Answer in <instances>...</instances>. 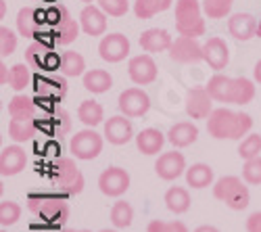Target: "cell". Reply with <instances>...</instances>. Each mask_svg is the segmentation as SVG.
<instances>
[{"instance_id":"obj_34","label":"cell","mask_w":261,"mask_h":232,"mask_svg":"<svg viewBox=\"0 0 261 232\" xmlns=\"http://www.w3.org/2000/svg\"><path fill=\"white\" fill-rule=\"evenodd\" d=\"M134 220V209L127 201H117L111 207V224L115 228H127Z\"/></svg>"},{"instance_id":"obj_44","label":"cell","mask_w":261,"mask_h":232,"mask_svg":"<svg viewBox=\"0 0 261 232\" xmlns=\"http://www.w3.org/2000/svg\"><path fill=\"white\" fill-rule=\"evenodd\" d=\"M146 232H169V222L163 220H150L146 226Z\"/></svg>"},{"instance_id":"obj_38","label":"cell","mask_w":261,"mask_h":232,"mask_svg":"<svg viewBox=\"0 0 261 232\" xmlns=\"http://www.w3.org/2000/svg\"><path fill=\"white\" fill-rule=\"evenodd\" d=\"M19 218H21V207L15 201H3L0 203V224H3V228L17 224Z\"/></svg>"},{"instance_id":"obj_19","label":"cell","mask_w":261,"mask_h":232,"mask_svg":"<svg viewBox=\"0 0 261 232\" xmlns=\"http://www.w3.org/2000/svg\"><path fill=\"white\" fill-rule=\"evenodd\" d=\"M257 28H259V23L251 13H236L228 19V32L238 42H249L251 38H255Z\"/></svg>"},{"instance_id":"obj_30","label":"cell","mask_w":261,"mask_h":232,"mask_svg":"<svg viewBox=\"0 0 261 232\" xmlns=\"http://www.w3.org/2000/svg\"><path fill=\"white\" fill-rule=\"evenodd\" d=\"M59 71L67 78H77V75H84L86 73V61L80 53L75 50H65L61 55V67Z\"/></svg>"},{"instance_id":"obj_24","label":"cell","mask_w":261,"mask_h":232,"mask_svg":"<svg viewBox=\"0 0 261 232\" xmlns=\"http://www.w3.org/2000/svg\"><path fill=\"white\" fill-rule=\"evenodd\" d=\"M209 94L213 96V100L217 102H230L232 105V92H234V78H228L224 73L217 71L209 82H207V86Z\"/></svg>"},{"instance_id":"obj_20","label":"cell","mask_w":261,"mask_h":232,"mask_svg":"<svg viewBox=\"0 0 261 232\" xmlns=\"http://www.w3.org/2000/svg\"><path fill=\"white\" fill-rule=\"evenodd\" d=\"M80 25L82 32L88 36H102L107 32V13L100 7L88 5L80 13Z\"/></svg>"},{"instance_id":"obj_50","label":"cell","mask_w":261,"mask_h":232,"mask_svg":"<svg viewBox=\"0 0 261 232\" xmlns=\"http://www.w3.org/2000/svg\"><path fill=\"white\" fill-rule=\"evenodd\" d=\"M82 3H88V5H92V3H98V0H82Z\"/></svg>"},{"instance_id":"obj_51","label":"cell","mask_w":261,"mask_h":232,"mask_svg":"<svg viewBox=\"0 0 261 232\" xmlns=\"http://www.w3.org/2000/svg\"><path fill=\"white\" fill-rule=\"evenodd\" d=\"M257 36L261 38V21H259V28H257Z\"/></svg>"},{"instance_id":"obj_31","label":"cell","mask_w":261,"mask_h":232,"mask_svg":"<svg viewBox=\"0 0 261 232\" xmlns=\"http://www.w3.org/2000/svg\"><path fill=\"white\" fill-rule=\"evenodd\" d=\"M173 0H136L134 3V13L138 19H150L157 13H163L171 7Z\"/></svg>"},{"instance_id":"obj_23","label":"cell","mask_w":261,"mask_h":232,"mask_svg":"<svg viewBox=\"0 0 261 232\" xmlns=\"http://www.w3.org/2000/svg\"><path fill=\"white\" fill-rule=\"evenodd\" d=\"M165 140V134L157 128H146L136 134V146L142 155H159Z\"/></svg>"},{"instance_id":"obj_36","label":"cell","mask_w":261,"mask_h":232,"mask_svg":"<svg viewBox=\"0 0 261 232\" xmlns=\"http://www.w3.org/2000/svg\"><path fill=\"white\" fill-rule=\"evenodd\" d=\"M261 153V134H247L241 144H238V157L241 159H253Z\"/></svg>"},{"instance_id":"obj_32","label":"cell","mask_w":261,"mask_h":232,"mask_svg":"<svg viewBox=\"0 0 261 232\" xmlns=\"http://www.w3.org/2000/svg\"><path fill=\"white\" fill-rule=\"evenodd\" d=\"M255 98V84L249 78H234L232 105H249Z\"/></svg>"},{"instance_id":"obj_54","label":"cell","mask_w":261,"mask_h":232,"mask_svg":"<svg viewBox=\"0 0 261 232\" xmlns=\"http://www.w3.org/2000/svg\"><path fill=\"white\" fill-rule=\"evenodd\" d=\"M3 232H7V230H3Z\"/></svg>"},{"instance_id":"obj_39","label":"cell","mask_w":261,"mask_h":232,"mask_svg":"<svg viewBox=\"0 0 261 232\" xmlns=\"http://www.w3.org/2000/svg\"><path fill=\"white\" fill-rule=\"evenodd\" d=\"M243 180H245L247 184H251V186L261 184V157H253V159H247V161H245Z\"/></svg>"},{"instance_id":"obj_26","label":"cell","mask_w":261,"mask_h":232,"mask_svg":"<svg viewBox=\"0 0 261 232\" xmlns=\"http://www.w3.org/2000/svg\"><path fill=\"white\" fill-rule=\"evenodd\" d=\"M113 78L105 69H90L84 73V88L92 94H102L107 90H111Z\"/></svg>"},{"instance_id":"obj_16","label":"cell","mask_w":261,"mask_h":232,"mask_svg":"<svg viewBox=\"0 0 261 232\" xmlns=\"http://www.w3.org/2000/svg\"><path fill=\"white\" fill-rule=\"evenodd\" d=\"M155 172L161 180H167V182L178 180L182 174H186V159L178 151L163 153V155H159V159L155 163Z\"/></svg>"},{"instance_id":"obj_7","label":"cell","mask_w":261,"mask_h":232,"mask_svg":"<svg viewBox=\"0 0 261 232\" xmlns=\"http://www.w3.org/2000/svg\"><path fill=\"white\" fill-rule=\"evenodd\" d=\"M102 144H105V134H98L94 128H86L71 136L69 151L75 159L92 161L102 153Z\"/></svg>"},{"instance_id":"obj_40","label":"cell","mask_w":261,"mask_h":232,"mask_svg":"<svg viewBox=\"0 0 261 232\" xmlns=\"http://www.w3.org/2000/svg\"><path fill=\"white\" fill-rule=\"evenodd\" d=\"M15 48H17V36H15V32L13 30H9V28H0V57H11L13 53H15Z\"/></svg>"},{"instance_id":"obj_9","label":"cell","mask_w":261,"mask_h":232,"mask_svg":"<svg viewBox=\"0 0 261 232\" xmlns=\"http://www.w3.org/2000/svg\"><path fill=\"white\" fill-rule=\"evenodd\" d=\"M117 107L127 117H142L150 109V98L142 88H127L119 94Z\"/></svg>"},{"instance_id":"obj_11","label":"cell","mask_w":261,"mask_h":232,"mask_svg":"<svg viewBox=\"0 0 261 232\" xmlns=\"http://www.w3.org/2000/svg\"><path fill=\"white\" fill-rule=\"evenodd\" d=\"M169 59L176 63H199L203 61V44H199L197 38L180 36L173 40V44L169 46Z\"/></svg>"},{"instance_id":"obj_22","label":"cell","mask_w":261,"mask_h":232,"mask_svg":"<svg viewBox=\"0 0 261 232\" xmlns=\"http://www.w3.org/2000/svg\"><path fill=\"white\" fill-rule=\"evenodd\" d=\"M197 138H199V128L190 121L173 123L167 132V140L176 146V149H186V146L197 142Z\"/></svg>"},{"instance_id":"obj_53","label":"cell","mask_w":261,"mask_h":232,"mask_svg":"<svg viewBox=\"0 0 261 232\" xmlns=\"http://www.w3.org/2000/svg\"><path fill=\"white\" fill-rule=\"evenodd\" d=\"M100 232H117V230H109V228H105V230H100Z\"/></svg>"},{"instance_id":"obj_1","label":"cell","mask_w":261,"mask_h":232,"mask_svg":"<svg viewBox=\"0 0 261 232\" xmlns=\"http://www.w3.org/2000/svg\"><path fill=\"white\" fill-rule=\"evenodd\" d=\"M253 128V117L249 113H236L232 109H213L207 117V132L217 140H241Z\"/></svg>"},{"instance_id":"obj_5","label":"cell","mask_w":261,"mask_h":232,"mask_svg":"<svg viewBox=\"0 0 261 232\" xmlns=\"http://www.w3.org/2000/svg\"><path fill=\"white\" fill-rule=\"evenodd\" d=\"M213 197L217 201L226 203V207L234 209V212H243L251 203L249 188L243 184L241 178L236 176H224L213 184Z\"/></svg>"},{"instance_id":"obj_28","label":"cell","mask_w":261,"mask_h":232,"mask_svg":"<svg viewBox=\"0 0 261 232\" xmlns=\"http://www.w3.org/2000/svg\"><path fill=\"white\" fill-rule=\"evenodd\" d=\"M186 184L190 188H197V191L211 186L213 184V170H211V165H207V163H194V165H190L186 170Z\"/></svg>"},{"instance_id":"obj_21","label":"cell","mask_w":261,"mask_h":232,"mask_svg":"<svg viewBox=\"0 0 261 232\" xmlns=\"http://www.w3.org/2000/svg\"><path fill=\"white\" fill-rule=\"evenodd\" d=\"M138 42L144 53H163V50H169V46L173 44L169 32L159 30V28H150V30L142 32Z\"/></svg>"},{"instance_id":"obj_27","label":"cell","mask_w":261,"mask_h":232,"mask_svg":"<svg viewBox=\"0 0 261 232\" xmlns=\"http://www.w3.org/2000/svg\"><path fill=\"white\" fill-rule=\"evenodd\" d=\"M190 193L186 191L184 186H171L167 188V193H165V205L171 214H186L188 209H190Z\"/></svg>"},{"instance_id":"obj_8","label":"cell","mask_w":261,"mask_h":232,"mask_svg":"<svg viewBox=\"0 0 261 232\" xmlns=\"http://www.w3.org/2000/svg\"><path fill=\"white\" fill-rule=\"evenodd\" d=\"M98 188L105 197H121L129 188V174L123 167H107V170L98 176Z\"/></svg>"},{"instance_id":"obj_12","label":"cell","mask_w":261,"mask_h":232,"mask_svg":"<svg viewBox=\"0 0 261 232\" xmlns=\"http://www.w3.org/2000/svg\"><path fill=\"white\" fill-rule=\"evenodd\" d=\"M98 55L107 63H119V61H123L129 55V40H127V36H123L119 32L102 36L100 44H98Z\"/></svg>"},{"instance_id":"obj_37","label":"cell","mask_w":261,"mask_h":232,"mask_svg":"<svg viewBox=\"0 0 261 232\" xmlns=\"http://www.w3.org/2000/svg\"><path fill=\"white\" fill-rule=\"evenodd\" d=\"M234 0H203V13L209 19H224L232 11Z\"/></svg>"},{"instance_id":"obj_18","label":"cell","mask_w":261,"mask_h":232,"mask_svg":"<svg viewBox=\"0 0 261 232\" xmlns=\"http://www.w3.org/2000/svg\"><path fill=\"white\" fill-rule=\"evenodd\" d=\"M28 163V155L25 149H21L19 142L17 144H9L0 153V174L3 176H17L19 172L25 170Z\"/></svg>"},{"instance_id":"obj_2","label":"cell","mask_w":261,"mask_h":232,"mask_svg":"<svg viewBox=\"0 0 261 232\" xmlns=\"http://www.w3.org/2000/svg\"><path fill=\"white\" fill-rule=\"evenodd\" d=\"M44 21H46V28H53L55 44L59 46H67L71 42H75L82 30V25L63 5H53L50 9H44Z\"/></svg>"},{"instance_id":"obj_4","label":"cell","mask_w":261,"mask_h":232,"mask_svg":"<svg viewBox=\"0 0 261 232\" xmlns=\"http://www.w3.org/2000/svg\"><path fill=\"white\" fill-rule=\"evenodd\" d=\"M203 5L199 0H178L176 3V30L180 36L199 38L205 34L207 25L201 15Z\"/></svg>"},{"instance_id":"obj_45","label":"cell","mask_w":261,"mask_h":232,"mask_svg":"<svg viewBox=\"0 0 261 232\" xmlns=\"http://www.w3.org/2000/svg\"><path fill=\"white\" fill-rule=\"evenodd\" d=\"M169 232H188V228H186L184 222L173 220V222H169Z\"/></svg>"},{"instance_id":"obj_13","label":"cell","mask_w":261,"mask_h":232,"mask_svg":"<svg viewBox=\"0 0 261 232\" xmlns=\"http://www.w3.org/2000/svg\"><path fill=\"white\" fill-rule=\"evenodd\" d=\"M213 113V96L207 88H190L186 92V115L192 119H207Z\"/></svg>"},{"instance_id":"obj_25","label":"cell","mask_w":261,"mask_h":232,"mask_svg":"<svg viewBox=\"0 0 261 232\" xmlns=\"http://www.w3.org/2000/svg\"><path fill=\"white\" fill-rule=\"evenodd\" d=\"M9 115H11V119H19V121H34V117H36L34 98L17 92L9 102Z\"/></svg>"},{"instance_id":"obj_41","label":"cell","mask_w":261,"mask_h":232,"mask_svg":"<svg viewBox=\"0 0 261 232\" xmlns=\"http://www.w3.org/2000/svg\"><path fill=\"white\" fill-rule=\"evenodd\" d=\"M98 7L111 17H123L129 11L127 0H98Z\"/></svg>"},{"instance_id":"obj_47","label":"cell","mask_w":261,"mask_h":232,"mask_svg":"<svg viewBox=\"0 0 261 232\" xmlns=\"http://www.w3.org/2000/svg\"><path fill=\"white\" fill-rule=\"evenodd\" d=\"M253 78H255V82H259L261 84V59L255 63V69H253Z\"/></svg>"},{"instance_id":"obj_29","label":"cell","mask_w":261,"mask_h":232,"mask_svg":"<svg viewBox=\"0 0 261 232\" xmlns=\"http://www.w3.org/2000/svg\"><path fill=\"white\" fill-rule=\"evenodd\" d=\"M77 117L86 128H96L105 119V109L96 100H82V105L77 107Z\"/></svg>"},{"instance_id":"obj_3","label":"cell","mask_w":261,"mask_h":232,"mask_svg":"<svg viewBox=\"0 0 261 232\" xmlns=\"http://www.w3.org/2000/svg\"><path fill=\"white\" fill-rule=\"evenodd\" d=\"M28 209L38 218H42L48 224L61 226L69 218V205L57 195H44V193H32L28 197Z\"/></svg>"},{"instance_id":"obj_15","label":"cell","mask_w":261,"mask_h":232,"mask_svg":"<svg viewBox=\"0 0 261 232\" xmlns=\"http://www.w3.org/2000/svg\"><path fill=\"white\" fill-rule=\"evenodd\" d=\"M203 61L207 63L213 71L226 69L228 63H230V50H228L226 40L217 38V36L209 38L203 44Z\"/></svg>"},{"instance_id":"obj_46","label":"cell","mask_w":261,"mask_h":232,"mask_svg":"<svg viewBox=\"0 0 261 232\" xmlns=\"http://www.w3.org/2000/svg\"><path fill=\"white\" fill-rule=\"evenodd\" d=\"M11 82V71L5 63H0V84H9Z\"/></svg>"},{"instance_id":"obj_6","label":"cell","mask_w":261,"mask_h":232,"mask_svg":"<svg viewBox=\"0 0 261 232\" xmlns=\"http://www.w3.org/2000/svg\"><path fill=\"white\" fill-rule=\"evenodd\" d=\"M53 186L59 191L63 197L80 195L84 191V176L80 172V167L75 165L73 159L61 157L53 170Z\"/></svg>"},{"instance_id":"obj_52","label":"cell","mask_w":261,"mask_h":232,"mask_svg":"<svg viewBox=\"0 0 261 232\" xmlns=\"http://www.w3.org/2000/svg\"><path fill=\"white\" fill-rule=\"evenodd\" d=\"M67 232H92V230H67Z\"/></svg>"},{"instance_id":"obj_33","label":"cell","mask_w":261,"mask_h":232,"mask_svg":"<svg viewBox=\"0 0 261 232\" xmlns=\"http://www.w3.org/2000/svg\"><path fill=\"white\" fill-rule=\"evenodd\" d=\"M9 136L15 142H30L36 136V123L34 121H19L11 119L9 121Z\"/></svg>"},{"instance_id":"obj_10","label":"cell","mask_w":261,"mask_h":232,"mask_svg":"<svg viewBox=\"0 0 261 232\" xmlns=\"http://www.w3.org/2000/svg\"><path fill=\"white\" fill-rule=\"evenodd\" d=\"M157 63L153 61L150 55H136L129 59L127 63V75L138 86H146V84H153L157 80Z\"/></svg>"},{"instance_id":"obj_14","label":"cell","mask_w":261,"mask_h":232,"mask_svg":"<svg viewBox=\"0 0 261 232\" xmlns=\"http://www.w3.org/2000/svg\"><path fill=\"white\" fill-rule=\"evenodd\" d=\"M105 138L115 144V146H121V144H127L134 136V128H132V121H129L127 115H113L105 121Z\"/></svg>"},{"instance_id":"obj_48","label":"cell","mask_w":261,"mask_h":232,"mask_svg":"<svg viewBox=\"0 0 261 232\" xmlns=\"http://www.w3.org/2000/svg\"><path fill=\"white\" fill-rule=\"evenodd\" d=\"M194 232H220V230H217L215 226H209V224H203V226H199L197 230H194Z\"/></svg>"},{"instance_id":"obj_49","label":"cell","mask_w":261,"mask_h":232,"mask_svg":"<svg viewBox=\"0 0 261 232\" xmlns=\"http://www.w3.org/2000/svg\"><path fill=\"white\" fill-rule=\"evenodd\" d=\"M5 13H7V3L5 0H0V19L5 17Z\"/></svg>"},{"instance_id":"obj_43","label":"cell","mask_w":261,"mask_h":232,"mask_svg":"<svg viewBox=\"0 0 261 232\" xmlns=\"http://www.w3.org/2000/svg\"><path fill=\"white\" fill-rule=\"evenodd\" d=\"M247 232H261V212H253L247 218Z\"/></svg>"},{"instance_id":"obj_42","label":"cell","mask_w":261,"mask_h":232,"mask_svg":"<svg viewBox=\"0 0 261 232\" xmlns=\"http://www.w3.org/2000/svg\"><path fill=\"white\" fill-rule=\"evenodd\" d=\"M42 96H55V94H61V92H65V80H42L40 84H38V88H36Z\"/></svg>"},{"instance_id":"obj_17","label":"cell","mask_w":261,"mask_h":232,"mask_svg":"<svg viewBox=\"0 0 261 232\" xmlns=\"http://www.w3.org/2000/svg\"><path fill=\"white\" fill-rule=\"evenodd\" d=\"M44 15V9H34V7H23L17 13V30L23 38H38L40 30L46 25V21L40 17Z\"/></svg>"},{"instance_id":"obj_35","label":"cell","mask_w":261,"mask_h":232,"mask_svg":"<svg viewBox=\"0 0 261 232\" xmlns=\"http://www.w3.org/2000/svg\"><path fill=\"white\" fill-rule=\"evenodd\" d=\"M9 84L15 92H23L32 84V71L23 65V63H17V65L11 67V82Z\"/></svg>"}]
</instances>
